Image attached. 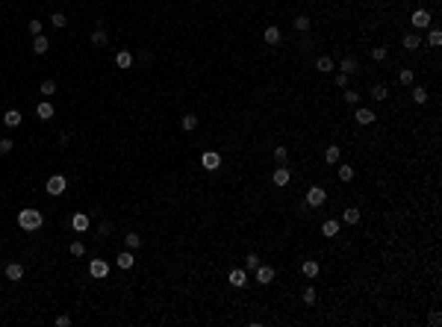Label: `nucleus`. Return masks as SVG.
Instances as JSON below:
<instances>
[{"label":"nucleus","instance_id":"obj_31","mask_svg":"<svg viewBox=\"0 0 442 327\" xmlns=\"http://www.w3.org/2000/svg\"><path fill=\"white\" fill-rule=\"evenodd\" d=\"M35 115H38L41 121H50V118L56 115V109H53V103H50V100H41V103L35 106Z\"/></svg>","mask_w":442,"mask_h":327},{"label":"nucleus","instance_id":"obj_45","mask_svg":"<svg viewBox=\"0 0 442 327\" xmlns=\"http://www.w3.org/2000/svg\"><path fill=\"white\" fill-rule=\"evenodd\" d=\"M41 30H44V24H41L38 18H32L30 24H27V33L30 35H41Z\"/></svg>","mask_w":442,"mask_h":327},{"label":"nucleus","instance_id":"obj_28","mask_svg":"<svg viewBox=\"0 0 442 327\" xmlns=\"http://www.w3.org/2000/svg\"><path fill=\"white\" fill-rule=\"evenodd\" d=\"M360 100H363V92H360L357 86H354V89H342V103H345V106L354 109V106H360Z\"/></svg>","mask_w":442,"mask_h":327},{"label":"nucleus","instance_id":"obj_37","mask_svg":"<svg viewBox=\"0 0 442 327\" xmlns=\"http://www.w3.org/2000/svg\"><path fill=\"white\" fill-rule=\"evenodd\" d=\"M256 265H259V254H256V251H248V254L242 257V268H245V271H256Z\"/></svg>","mask_w":442,"mask_h":327},{"label":"nucleus","instance_id":"obj_16","mask_svg":"<svg viewBox=\"0 0 442 327\" xmlns=\"http://www.w3.org/2000/svg\"><path fill=\"white\" fill-rule=\"evenodd\" d=\"M336 68H339L342 74H348V77H354V74H363L360 59H357V56H351V53H348V56H342V59L336 62Z\"/></svg>","mask_w":442,"mask_h":327},{"label":"nucleus","instance_id":"obj_43","mask_svg":"<svg viewBox=\"0 0 442 327\" xmlns=\"http://www.w3.org/2000/svg\"><path fill=\"white\" fill-rule=\"evenodd\" d=\"M68 254H71V257H86V245H83L80 239H74V242L68 245Z\"/></svg>","mask_w":442,"mask_h":327},{"label":"nucleus","instance_id":"obj_18","mask_svg":"<svg viewBox=\"0 0 442 327\" xmlns=\"http://www.w3.org/2000/svg\"><path fill=\"white\" fill-rule=\"evenodd\" d=\"M401 47H404L407 53H416V50L422 47V33H416V30H410V33H401Z\"/></svg>","mask_w":442,"mask_h":327},{"label":"nucleus","instance_id":"obj_34","mask_svg":"<svg viewBox=\"0 0 442 327\" xmlns=\"http://www.w3.org/2000/svg\"><path fill=\"white\" fill-rule=\"evenodd\" d=\"M413 83H416V71L410 65L398 68V86H413Z\"/></svg>","mask_w":442,"mask_h":327},{"label":"nucleus","instance_id":"obj_15","mask_svg":"<svg viewBox=\"0 0 442 327\" xmlns=\"http://www.w3.org/2000/svg\"><path fill=\"white\" fill-rule=\"evenodd\" d=\"M336 180H339L342 186H351V183L357 180V165L354 163H339L336 165Z\"/></svg>","mask_w":442,"mask_h":327},{"label":"nucleus","instance_id":"obj_32","mask_svg":"<svg viewBox=\"0 0 442 327\" xmlns=\"http://www.w3.org/2000/svg\"><path fill=\"white\" fill-rule=\"evenodd\" d=\"M289 154H292V151H289V145H286V142H277V145L271 148V160H274V163H286V160H289Z\"/></svg>","mask_w":442,"mask_h":327},{"label":"nucleus","instance_id":"obj_1","mask_svg":"<svg viewBox=\"0 0 442 327\" xmlns=\"http://www.w3.org/2000/svg\"><path fill=\"white\" fill-rule=\"evenodd\" d=\"M327 200H330L327 186H321V183H310V186H304V203H307V206L321 209V206H327Z\"/></svg>","mask_w":442,"mask_h":327},{"label":"nucleus","instance_id":"obj_35","mask_svg":"<svg viewBox=\"0 0 442 327\" xmlns=\"http://www.w3.org/2000/svg\"><path fill=\"white\" fill-rule=\"evenodd\" d=\"M428 47H434V50L442 47V30L440 27H428Z\"/></svg>","mask_w":442,"mask_h":327},{"label":"nucleus","instance_id":"obj_46","mask_svg":"<svg viewBox=\"0 0 442 327\" xmlns=\"http://www.w3.org/2000/svg\"><path fill=\"white\" fill-rule=\"evenodd\" d=\"M12 148H15V139H0V157L12 154Z\"/></svg>","mask_w":442,"mask_h":327},{"label":"nucleus","instance_id":"obj_9","mask_svg":"<svg viewBox=\"0 0 442 327\" xmlns=\"http://www.w3.org/2000/svg\"><path fill=\"white\" fill-rule=\"evenodd\" d=\"M44 189H47V195H50V197H62L65 189H68V177H65V174H53V177H47Z\"/></svg>","mask_w":442,"mask_h":327},{"label":"nucleus","instance_id":"obj_13","mask_svg":"<svg viewBox=\"0 0 442 327\" xmlns=\"http://www.w3.org/2000/svg\"><path fill=\"white\" fill-rule=\"evenodd\" d=\"M227 283H230L233 289H248V271H245L242 265L230 268V271H227Z\"/></svg>","mask_w":442,"mask_h":327},{"label":"nucleus","instance_id":"obj_5","mask_svg":"<svg viewBox=\"0 0 442 327\" xmlns=\"http://www.w3.org/2000/svg\"><path fill=\"white\" fill-rule=\"evenodd\" d=\"M292 180H295V171H292V165H277L274 171H271V186L274 189H289L292 186Z\"/></svg>","mask_w":442,"mask_h":327},{"label":"nucleus","instance_id":"obj_11","mask_svg":"<svg viewBox=\"0 0 442 327\" xmlns=\"http://www.w3.org/2000/svg\"><path fill=\"white\" fill-rule=\"evenodd\" d=\"M283 41H286V35L277 24H265V30H262V44L277 47V44H283Z\"/></svg>","mask_w":442,"mask_h":327},{"label":"nucleus","instance_id":"obj_17","mask_svg":"<svg viewBox=\"0 0 442 327\" xmlns=\"http://www.w3.org/2000/svg\"><path fill=\"white\" fill-rule=\"evenodd\" d=\"M221 163H224V160H221L219 151H204V154H201V168H204V171H219Z\"/></svg>","mask_w":442,"mask_h":327},{"label":"nucleus","instance_id":"obj_19","mask_svg":"<svg viewBox=\"0 0 442 327\" xmlns=\"http://www.w3.org/2000/svg\"><path fill=\"white\" fill-rule=\"evenodd\" d=\"M109 268H112V265H109L106 260H92V262H89V274H92L95 280H103V277H109Z\"/></svg>","mask_w":442,"mask_h":327},{"label":"nucleus","instance_id":"obj_7","mask_svg":"<svg viewBox=\"0 0 442 327\" xmlns=\"http://www.w3.org/2000/svg\"><path fill=\"white\" fill-rule=\"evenodd\" d=\"M351 118H354V124H357V127H372V124L378 121L380 115L372 109V106H354Z\"/></svg>","mask_w":442,"mask_h":327},{"label":"nucleus","instance_id":"obj_47","mask_svg":"<svg viewBox=\"0 0 442 327\" xmlns=\"http://www.w3.org/2000/svg\"><path fill=\"white\" fill-rule=\"evenodd\" d=\"M112 221H103V224H100V227H97V236H100V239H106V236H112Z\"/></svg>","mask_w":442,"mask_h":327},{"label":"nucleus","instance_id":"obj_8","mask_svg":"<svg viewBox=\"0 0 442 327\" xmlns=\"http://www.w3.org/2000/svg\"><path fill=\"white\" fill-rule=\"evenodd\" d=\"M318 233H321L327 242H336V239L342 236V221H339V218H333V215H330V218H321Z\"/></svg>","mask_w":442,"mask_h":327},{"label":"nucleus","instance_id":"obj_39","mask_svg":"<svg viewBox=\"0 0 442 327\" xmlns=\"http://www.w3.org/2000/svg\"><path fill=\"white\" fill-rule=\"evenodd\" d=\"M115 65L121 68V71H127V68L133 65V53H130V50H118V53H115Z\"/></svg>","mask_w":442,"mask_h":327},{"label":"nucleus","instance_id":"obj_36","mask_svg":"<svg viewBox=\"0 0 442 327\" xmlns=\"http://www.w3.org/2000/svg\"><path fill=\"white\" fill-rule=\"evenodd\" d=\"M92 44H95V47H106V44H109V35H106L103 27H95V30H92Z\"/></svg>","mask_w":442,"mask_h":327},{"label":"nucleus","instance_id":"obj_29","mask_svg":"<svg viewBox=\"0 0 442 327\" xmlns=\"http://www.w3.org/2000/svg\"><path fill=\"white\" fill-rule=\"evenodd\" d=\"M50 50V38L47 35H32V53L35 56H44Z\"/></svg>","mask_w":442,"mask_h":327},{"label":"nucleus","instance_id":"obj_2","mask_svg":"<svg viewBox=\"0 0 442 327\" xmlns=\"http://www.w3.org/2000/svg\"><path fill=\"white\" fill-rule=\"evenodd\" d=\"M15 221H18V227L24 230V233H35V230L44 227V212H38V209H21L15 215Z\"/></svg>","mask_w":442,"mask_h":327},{"label":"nucleus","instance_id":"obj_20","mask_svg":"<svg viewBox=\"0 0 442 327\" xmlns=\"http://www.w3.org/2000/svg\"><path fill=\"white\" fill-rule=\"evenodd\" d=\"M298 298H301V304H304L307 310H310V307H318V289L313 286V283H307V286L301 289V295H298Z\"/></svg>","mask_w":442,"mask_h":327},{"label":"nucleus","instance_id":"obj_41","mask_svg":"<svg viewBox=\"0 0 442 327\" xmlns=\"http://www.w3.org/2000/svg\"><path fill=\"white\" fill-rule=\"evenodd\" d=\"M124 245L130 248V251H142V236H139V233H127Z\"/></svg>","mask_w":442,"mask_h":327},{"label":"nucleus","instance_id":"obj_42","mask_svg":"<svg viewBox=\"0 0 442 327\" xmlns=\"http://www.w3.org/2000/svg\"><path fill=\"white\" fill-rule=\"evenodd\" d=\"M38 92L44 95V98H50V95H56V80H41V86H38Z\"/></svg>","mask_w":442,"mask_h":327},{"label":"nucleus","instance_id":"obj_33","mask_svg":"<svg viewBox=\"0 0 442 327\" xmlns=\"http://www.w3.org/2000/svg\"><path fill=\"white\" fill-rule=\"evenodd\" d=\"M198 124H201V118H198L195 112H186V115L180 118V130H183V133H192V130H198Z\"/></svg>","mask_w":442,"mask_h":327},{"label":"nucleus","instance_id":"obj_26","mask_svg":"<svg viewBox=\"0 0 442 327\" xmlns=\"http://www.w3.org/2000/svg\"><path fill=\"white\" fill-rule=\"evenodd\" d=\"M410 100L416 106H425V103L431 100V92H428L425 86H410Z\"/></svg>","mask_w":442,"mask_h":327},{"label":"nucleus","instance_id":"obj_44","mask_svg":"<svg viewBox=\"0 0 442 327\" xmlns=\"http://www.w3.org/2000/svg\"><path fill=\"white\" fill-rule=\"evenodd\" d=\"M50 27H56V30H65V27H68L65 12H53V15H50Z\"/></svg>","mask_w":442,"mask_h":327},{"label":"nucleus","instance_id":"obj_27","mask_svg":"<svg viewBox=\"0 0 442 327\" xmlns=\"http://www.w3.org/2000/svg\"><path fill=\"white\" fill-rule=\"evenodd\" d=\"M369 56H372V62H386V59H389V44H383V41H380V44H372V47H369Z\"/></svg>","mask_w":442,"mask_h":327},{"label":"nucleus","instance_id":"obj_30","mask_svg":"<svg viewBox=\"0 0 442 327\" xmlns=\"http://www.w3.org/2000/svg\"><path fill=\"white\" fill-rule=\"evenodd\" d=\"M21 121H24L21 109H15V106H12V109H6V112H3V124H6V127H21Z\"/></svg>","mask_w":442,"mask_h":327},{"label":"nucleus","instance_id":"obj_23","mask_svg":"<svg viewBox=\"0 0 442 327\" xmlns=\"http://www.w3.org/2000/svg\"><path fill=\"white\" fill-rule=\"evenodd\" d=\"M89 227H92L89 212H74V215H71V230H74V233H86Z\"/></svg>","mask_w":442,"mask_h":327},{"label":"nucleus","instance_id":"obj_21","mask_svg":"<svg viewBox=\"0 0 442 327\" xmlns=\"http://www.w3.org/2000/svg\"><path fill=\"white\" fill-rule=\"evenodd\" d=\"M292 30H295V33H310V30H313V18H310L307 12H298V15L292 18Z\"/></svg>","mask_w":442,"mask_h":327},{"label":"nucleus","instance_id":"obj_38","mask_svg":"<svg viewBox=\"0 0 442 327\" xmlns=\"http://www.w3.org/2000/svg\"><path fill=\"white\" fill-rule=\"evenodd\" d=\"M440 325H442V313L437 307H431L428 316H425V327H440Z\"/></svg>","mask_w":442,"mask_h":327},{"label":"nucleus","instance_id":"obj_22","mask_svg":"<svg viewBox=\"0 0 442 327\" xmlns=\"http://www.w3.org/2000/svg\"><path fill=\"white\" fill-rule=\"evenodd\" d=\"M24 262H9L6 268H3V274H6V280H12V283H21L24 280Z\"/></svg>","mask_w":442,"mask_h":327},{"label":"nucleus","instance_id":"obj_4","mask_svg":"<svg viewBox=\"0 0 442 327\" xmlns=\"http://www.w3.org/2000/svg\"><path fill=\"white\" fill-rule=\"evenodd\" d=\"M407 24H410L416 33H422V30H428V27H434V15L425 9V6H419V9H413L410 18H407Z\"/></svg>","mask_w":442,"mask_h":327},{"label":"nucleus","instance_id":"obj_48","mask_svg":"<svg viewBox=\"0 0 442 327\" xmlns=\"http://www.w3.org/2000/svg\"><path fill=\"white\" fill-rule=\"evenodd\" d=\"M71 322H74V319H71L68 313H62V316H56V327H71Z\"/></svg>","mask_w":442,"mask_h":327},{"label":"nucleus","instance_id":"obj_25","mask_svg":"<svg viewBox=\"0 0 442 327\" xmlns=\"http://www.w3.org/2000/svg\"><path fill=\"white\" fill-rule=\"evenodd\" d=\"M115 265L121 268V271H130L133 265H136V254L127 248V251H118V257H115Z\"/></svg>","mask_w":442,"mask_h":327},{"label":"nucleus","instance_id":"obj_10","mask_svg":"<svg viewBox=\"0 0 442 327\" xmlns=\"http://www.w3.org/2000/svg\"><path fill=\"white\" fill-rule=\"evenodd\" d=\"M313 68H316V74H321V77H330L336 71V59L330 53H318L316 59H313Z\"/></svg>","mask_w":442,"mask_h":327},{"label":"nucleus","instance_id":"obj_24","mask_svg":"<svg viewBox=\"0 0 442 327\" xmlns=\"http://www.w3.org/2000/svg\"><path fill=\"white\" fill-rule=\"evenodd\" d=\"M369 98L372 100H378V103H383V100H389V86L380 80V83H372L369 86Z\"/></svg>","mask_w":442,"mask_h":327},{"label":"nucleus","instance_id":"obj_40","mask_svg":"<svg viewBox=\"0 0 442 327\" xmlns=\"http://www.w3.org/2000/svg\"><path fill=\"white\" fill-rule=\"evenodd\" d=\"M348 80H351V77H348V74H342V71H333V77H330L333 89H339V92H342V89H348Z\"/></svg>","mask_w":442,"mask_h":327},{"label":"nucleus","instance_id":"obj_12","mask_svg":"<svg viewBox=\"0 0 442 327\" xmlns=\"http://www.w3.org/2000/svg\"><path fill=\"white\" fill-rule=\"evenodd\" d=\"M321 160L324 165H339L342 163V145H336V142H330V145H324V151H321Z\"/></svg>","mask_w":442,"mask_h":327},{"label":"nucleus","instance_id":"obj_3","mask_svg":"<svg viewBox=\"0 0 442 327\" xmlns=\"http://www.w3.org/2000/svg\"><path fill=\"white\" fill-rule=\"evenodd\" d=\"M253 280H256L262 289L274 286V280H277V265H271V262H259L256 271H253Z\"/></svg>","mask_w":442,"mask_h":327},{"label":"nucleus","instance_id":"obj_14","mask_svg":"<svg viewBox=\"0 0 442 327\" xmlns=\"http://www.w3.org/2000/svg\"><path fill=\"white\" fill-rule=\"evenodd\" d=\"M339 221L348 224V227H357V224L363 221V209H360L357 203H348L345 209H342V215H339Z\"/></svg>","mask_w":442,"mask_h":327},{"label":"nucleus","instance_id":"obj_6","mask_svg":"<svg viewBox=\"0 0 442 327\" xmlns=\"http://www.w3.org/2000/svg\"><path fill=\"white\" fill-rule=\"evenodd\" d=\"M298 274H301L304 280H316V277H321V260H316V257H304V260L298 262Z\"/></svg>","mask_w":442,"mask_h":327}]
</instances>
